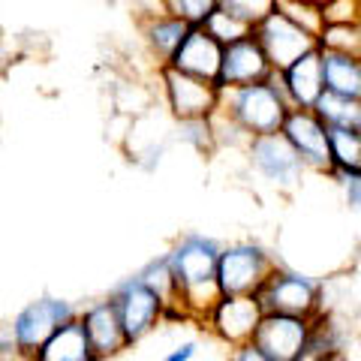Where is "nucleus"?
<instances>
[{"instance_id":"a878e982","label":"nucleus","mask_w":361,"mask_h":361,"mask_svg":"<svg viewBox=\"0 0 361 361\" xmlns=\"http://www.w3.org/2000/svg\"><path fill=\"white\" fill-rule=\"evenodd\" d=\"M180 142H187L190 148H196L199 154H214L217 145H214V133H211V118L208 121H180L175 123Z\"/></svg>"},{"instance_id":"a211bd4d","label":"nucleus","mask_w":361,"mask_h":361,"mask_svg":"<svg viewBox=\"0 0 361 361\" xmlns=\"http://www.w3.org/2000/svg\"><path fill=\"white\" fill-rule=\"evenodd\" d=\"M33 361H97L78 316L66 325H61V329L33 353Z\"/></svg>"},{"instance_id":"f8f14e48","label":"nucleus","mask_w":361,"mask_h":361,"mask_svg":"<svg viewBox=\"0 0 361 361\" xmlns=\"http://www.w3.org/2000/svg\"><path fill=\"white\" fill-rule=\"evenodd\" d=\"M78 322L85 329V337L90 349H94L97 361H111L123 355L130 346L127 341V331H123V322L115 310L111 298H97V301H87L85 307H78Z\"/></svg>"},{"instance_id":"2eb2a0df","label":"nucleus","mask_w":361,"mask_h":361,"mask_svg":"<svg viewBox=\"0 0 361 361\" xmlns=\"http://www.w3.org/2000/svg\"><path fill=\"white\" fill-rule=\"evenodd\" d=\"M280 90H283L289 109H313L325 94V78H322V51L316 49L304 54L295 63H289L283 73H274Z\"/></svg>"},{"instance_id":"1a4fd4ad","label":"nucleus","mask_w":361,"mask_h":361,"mask_svg":"<svg viewBox=\"0 0 361 361\" xmlns=\"http://www.w3.org/2000/svg\"><path fill=\"white\" fill-rule=\"evenodd\" d=\"M265 316V307L259 295H220V301L205 316L202 329L226 349L253 343L256 329Z\"/></svg>"},{"instance_id":"6ab92c4d","label":"nucleus","mask_w":361,"mask_h":361,"mask_svg":"<svg viewBox=\"0 0 361 361\" xmlns=\"http://www.w3.org/2000/svg\"><path fill=\"white\" fill-rule=\"evenodd\" d=\"M322 51V78H325V90L341 97H353L361 99V58L355 54H343V51Z\"/></svg>"},{"instance_id":"2f4dec72","label":"nucleus","mask_w":361,"mask_h":361,"mask_svg":"<svg viewBox=\"0 0 361 361\" xmlns=\"http://www.w3.org/2000/svg\"><path fill=\"white\" fill-rule=\"evenodd\" d=\"M229 361H274V358L268 353H262L256 343H244V346L229 349Z\"/></svg>"},{"instance_id":"412c9836","label":"nucleus","mask_w":361,"mask_h":361,"mask_svg":"<svg viewBox=\"0 0 361 361\" xmlns=\"http://www.w3.org/2000/svg\"><path fill=\"white\" fill-rule=\"evenodd\" d=\"M329 142H331L334 175L337 172H358L361 169V130L334 127V130H329Z\"/></svg>"},{"instance_id":"4468645a","label":"nucleus","mask_w":361,"mask_h":361,"mask_svg":"<svg viewBox=\"0 0 361 361\" xmlns=\"http://www.w3.org/2000/svg\"><path fill=\"white\" fill-rule=\"evenodd\" d=\"M271 75H274V70H271L268 54L262 45H259L256 33H250V37H244L232 45H223V63H220V78H217L220 90L268 82Z\"/></svg>"},{"instance_id":"0eeeda50","label":"nucleus","mask_w":361,"mask_h":361,"mask_svg":"<svg viewBox=\"0 0 361 361\" xmlns=\"http://www.w3.org/2000/svg\"><path fill=\"white\" fill-rule=\"evenodd\" d=\"M109 298L115 304V310L123 322L130 346H139L142 341H148L166 319V304L142 283L139 274L118 280V283L111 286Z\"/></svg>"},{"instance_id":"f03ea898","label":"nucleus","mask_w":361,"mask_h":361,"mask_svg":"<svg viewBox=\"0 0 361 361\" xmlns=\"http://www.w3.org/2000/svg\"><path fill=\"white\" fill-rule=\"evenodd\" d=\"M220 109L235 123H238V127L250 135V139H253V135L280 133V130H283L286 115L292 111L274 75H271L268 82H256V85L223 90Z\"/></svg>"},{"instance_id":"c85d7f7f","label":"nucleus","mask_w":361,"mask_h":361,"mask_svg":"<svg viewBox=\"0 0 361 361\" xmlns=\"http://www.w3.org/2000/svg\"><path fill=\"white\" fill-rule=\"evenodd\" d=\"M331 180L337 184V190H341L343 205L349 211H361V169L358 172H337Z\"/></svg>"},{"instance_id":"c756f323","label":"nucleus","mask_w":361,"mask_h":361,"mask_svg":"<svg viewBox=\"0 0 361 361\" xmlns=\"http://www.w3.org/2000/svg\"><path fill=\"white\" fill-rule=\"evenodd\" d=\"M172 9H169V0H133V16L139 25L151 18H160V16H169Z\"/></svg>"},{"instance_id":"393cba45","label":"nucleus","mask_w":361,"mask_h":361,"mask_svg":"<svg viewBox=\"0 0 361 361\" xmlns=\"http://www.w3.org/2000/svg\"><path fill=\"white\" fill-rule=\"evenodd\" d=\"M217 6L226 9V13H232L235 18L247 21V25L256 30V25H262L277 9V0H217Z\"/></svg>"},{"instance_id":"423d86ee","label":"nucleus","mask_w":361,"mask_h":361,"mask_svg":"<svg viewBox=\"0 0 361 361\" xmlns=\"http://www.w3.org/2000/svg\"><path fill=\"white\" fill-rule=\"evenodd\" d=\"M160 97L163 109L175 123L180 121H208L214 111L220 109L223 90L217 82H205V78L187 75L175 70V66H160Z\"/></svg>"},{"instance_id":"f3484780","label":"nucleus","mask_w":361,"mask_h":361,"mask_svg":"<svg viewBox=\"0 0 361 361\" xmlns=\"http://www.w3.org/2000/svg\"><path fill=\"white\" fill-rule=\"evenodd\" d=\"M139 30H142L145 49H148V54L157 63V70H160V66H166L169 61L175 58V51L180 49V42L187 39L190 25L184 18H178V16L169 13V16L145 21V25H139Z\"/></svg>"},{"instance_id":"6e6552de","label":"nucleus","mask_w":361,"mask_h":361,"mask_svg":"<svg viewBox=\"0 0 361 361\" xmlns=\"http://www.w3.org/2000/svg\"><path fill=\"white\" fill-rule=\"evenodd\" d=\"M78 316V304H73L70 298L61 295H39L27 301L13 319L6 325V334L13 337L18 346H25L27 353H37V349L49 341V337L66 325L70 319Z\"/></svg>"},{"instance_id":"9b49d317","label":"nucleus","mask_w":361,"mask_h":361,"mask_svg":"<svg viewBox=\"0 0 361 361\" xmlns=\"http://www.w3.org/2000/svg\"><path fill=\"white\" fill-rule=\"evenodd\" d=\"M256 39L268 54V63L274 73H283L289 63H295L304 54L319 49V37H313L310 30H304L292 18H286L280 9H274L262 25H256Z\"/></svg>"},{"instance_id":"dca6fc26","label":"nucleus","mask_w":361,"mask_h":361,"mask_svg":"<svg viewBox=\"0 0 361 361\" xmlns=\"http://www.w3.org/2000/svg\"><path fill=\"white\" fill-rule=\"evenodd\" d=\"M220 63H223V45L199 25V27H190L187 39L180 42L175 58L166 66H175V70L187 73V75H196V78H205V82H217Z\"/></svg>"},{"instance_id":"7ed1b4c3","label":"nucleus","mask_w":361,"mask_h":361,"mask_svg":"<svg viewBox=\"0 0 361 361\" xmlns=\"http://www.w3.org/2000/svg\"><path fill=\"white\" fill-rule=\"evenodd\" d=\"M280 259L265 244L253 238L229 241L220 247L217 283L223 295H259L268 274L277 268Z\"/></svg>"},{"instance_id":"20e7f679","label":"nucleus","mask_w":361,"mask_h":361,"mask_svg":"<svg viewBox=\"0 0 361 361\" xmlns=\"http://www.w3.org/2000/svg\"><path fill=\"white\" fill-rule=\"evenodd\" d=\"M244 160H247V169H250L262 184L277 190V193H292V190H298L304 175H307L301 157L286 142L283 133L253 135L250 145L244 148Z\"/></svg>"},{"instance_id":"473e14b6","label":"nucleus","mask_w":361,"mask_h":361,"mask_svg":"<svg viewBox=\"0 0 361 361\" xmlns=\"http://www.w3.org/2000/svg\"><path fill=\"white\" fill-rule=\"evenodd\" d=\"M196 355H199V341H184V343H178L175 349H169L160 361H193Z\"/></svg>"},{"instance_id":"cd10ccee","label":"nucleus","mask_w":361,"mask_h":361,"mask_svg":"<svg viewBox=\"0 0 361 361\" xmlns=\"http://www.w3.org/2000/svg\"><path fill=\"white\" fill-rule=\"evenodd\" d=\"M325 25H361V0H325Z\"/></svg>"},{"instance_id":"ddd939ff","label":"nucleus","mask_w":361,"mask_h":361,"mask_svg":"<svg viewBox=\"0 0 361 361\" xmlns=\"http://www.w3.org/2000/svg\"><path fill=\"white\" fill-rule=\"evenodd\" d=\"M310 329H313V319H304V316L265 313L256 329L253 343L274 361H295L307 349Z\"/></svg>"},{"instance_id":"4be33fe9","label":"nucleus","mask_w":361,"mask_h":361,"mask_svg":"<svg viewBox=\"0 0 361 361\" xmlns=\"http://www.w3.org/2000/svg\"><path fill=\"white\" fill-rule=\"evenodd\" d=\"M202 27H205L220 45H232V42H238V39H244V37H250L253 33V27L247 25V21L235 18L232 13H226V9H220V6L205 18V25Z\"/></svg>"},{"instance_id":"f257e3e1","label":"nucleus","mask_w":361,"mask_h":361,"mask_svg":"<svg viewBox=\"0 0 361 361\" xmlns=\"http://www.w3.org/2000/svg\"><path fill=\"white\" fill-rule=\"evenodd\" d=\"M220 247L223 244L205 232H184L166 253L169 262H172L175 283H178L180 310L196 325L205 322V316L223 295L217 283Z\"/></svg>"},{"instance_id":"aec40b11","label":"nucleus","mask_w":361,"mask_h":361,"mask_svg":"<svg viewBox=\"0 0 361 361\" xmlns=\"http://www.w3.org/2000/svg\"><path fill=\"white\" fill-rule=\"evenodd\" d=\"M313 111L322 118V123L329 130L341 127V130H361V99L353 97H341L325 90L319 97V103L313 106Z\"/></svg>"},{"instance_id":"b1692460","label":"nucleus","mask_w":361,"mask_h":361,"mask_svg":"<svg viewBox=\"0 0 361 361\" xmlns=\"http://www.w3.org/2000/svg\"><path fill=\"white\" fill-rule=\"evenodd\" d=\"M277 9L286 18L295 21V25H301L304 30H310L313 37H319L322 27H325L322 6L316 4V0H277Z\"/></svg>"},{"instance_id":"9d476101","label":"nucleus","mask_w":361,"mask_h":361,"mask_svg":"<svg viewBox=\"0 0 361 361\" xmlns=\"http://www.w3.org/2000/svg\"><path fill=\"white\" fill-rule=\"evenodd\" d=\"M280 133H283L286 142L295 148V154L301 157V163H304L307 172L325 175V178L334 175L329 127H325L322 118L316 115L313 109H292Z\"/></svg>"},{"instance_id":"bb28decb","label":"nucleus","mask_w":361,"mask_h":361,"mask_svg":"<svg viewBox=\"0 0 361 361\" xmlns=\"http://www.w3.org/2000/svg\"><path fill=\"white\" fill-rule=\"evenodd\" d=\"M169 9H172V16L184 18L190 27H199L217 9V0H169Z\"/></svg>"},{"instance_id":"5701e85b","label":"nucleus","mask_w":361,"mask_h":361,"mask_svg":"<svg viewBox=\"0 0 361 361\" xmlns=\"http://www.w3.org/2000/svg\"><path fill=\"white\" fill-rule=\"evenodd\" d=\"M319 49L361 58V25H325L319 33Z\"/></svg>"},{"instance_id":"39448f33","label":"nucleus","mask_w":361,"mask_h":361,"mask_svg":"<svg viewBox=\"0 0 361 361\" xmlns=\"http://www.w3.org/2000/svg\"><path fill=\"white\" fill-rule=\"evenodd\" d=\"M319 295L322 280L286 262H277V268L268 274L265 286L259 289V301H262L265 313H289L304 316V319L319 316Z\"/></svg>"},{"instance_id":"7c9ffc66","label":"nucleus","mask_w":361,"mask_h":361,"mask_svg":"<svg viewBox=\"0 0 361 361\" xmlns=\"http://www.w3.org/2000/svg\"><path fill=\"white\" fill-rule=\"evenodd\" d=\"M0 361H33V353H27L25 346H18L6 331L0 334Z\"/></svg>"}]
</instances>
